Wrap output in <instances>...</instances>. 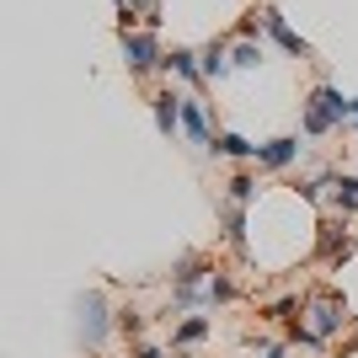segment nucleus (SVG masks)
Segmentation results:
<instances>
[{"label":"nucleus","instance_id":"1a4fd4ad","mask_svg":"<svg viewBox=\"0 0 358 358\" xmlns=\"http://www.w3.org/2000/svg\"><path fill=\"white\" fill-rule=\"evenodd\" d=\"M331 209L337 214H358V177L353 171H331Z\"/></svg>","mask_w":358,"mask_h":358},{"label":"nucleus","instance_id":"39448f33","mask_svg":"<svg viewBox=\"0 0 358 358\" xmlns=\"http://www.w3.org/2000/svg\"><path fill=\"white\" fill-rule=\"evenodd\" d=\"M299 139L294 134H278V139H268V145H257V166H262V171H289V166L299 161Z\"/></svg>","mask_w":358,"mask_h":358},{"label":"nucleus","instance_id":"aec40b11","mask_svg":"<svg viewBox=\"0 0 358 358\" xmlns=\"http://www.w3.org/2000/svg\"><path fill=\"white\" fill-rule=\"evenodd\" d=\"M134 358H166L161 348H134Z\"/></svg>","mask_w":358,"mask_h":358},{"label":"nucleus","instance_id":"6e6552de","mask_svg":"<svg viewBox=\"0 0 358 358\" xmlns=\"http://www.w3.org/2000/svg\"><path fill=\"white\" fill-rule=\"evenodd\" d=\"M182 134L193 139V145H214L209 113H203V102H193V96H182Z\"/></svg>","mask_w":358,"mask_h":358},{"label":"nucleus","instance_id":"ddd939ff","mask_svg":"<svg viewBox=\"0 0 358 358\" xmlns=\"http://www.w3.org/2000/svg\"><path fill=\"white\" fill-rule=\"evenodd\" d=\"M198 64H203V80H220L224 70H236V64H230V48H224V43H209L203 54H198Z\"/></svg>","mask_w":358,"mask_h":358},{"label":"nucleus","instance_id":"9d476101","mask_svg":"<svg viewBox=\"0 0 358 358\" xmlns=\"http://www.w3.org/2000/svg\"><path fill=\"white\" fill-rule=\"evenodd\" d=\"M299 129H305L310 139H321V134H331V129H337V118H331L315 96H305V107H299Z\"/></svg>","mask_w":358,"mask_h":358},{"label":"nucleus","instance_id":"423d86ee","mask_svg":"<svg viewBox=\"0 0 358 358\" xmlns=\"http://www.w3.org/2000/svg\"><path fill=\"white\" fill-rule=\"evenodd\" d=\"M150 107H155V129H161V134L171 139V134L182 129V96H177L171 86H166V91H155V96H150Z\"/></svg>","mask_w":358,"mask_h":358},{"label":"nucleus","instance_id":"f257e3e1","mask_svg":"<svg viewBox=\"0 0 358 358\" xmlns=\"http://www.w3.org/2000/svg\"><path fill=\"white\" fill-rule=\"evenodd\" d=\"M75 327H80V348L86 353H102L107 331L118 327V315H107V299L96 289H86V294H75Z\"/></svg>","mask_w":358,"mask_h":358},{"label":"nucleus","instance_id":"412c9836","mask_svg":"<svg viewBox=\"0 0 358 358\" xmlns=\"http://www.w3.org/2000/svg\"><path fill=\"white\" fill-rule=\"evenodd\" d=\"M262 358H289V348H262Z\"/></svg>","mask_w":358,"mask_h":358},{"label":"nucleus","instance_id":"f8f14e48","mask_svg":"<svg viewBox=\"0 0 358 358\" xmlns=\"http://www.w3.org/2000/svg\"><path fill=\"white\" fill-rule=\"evenodd\" d=\"M209 331H214L209 315H187V321H177L171 343H177V348H198V343H209Z\"/></svg>","mask_w":358,"mask_h":358},{"label":"nucleus","instance_id":"f03ea898","mask_svg":"<svg viewBox=\"0 0 358 358\" xmlns=\"http://www.w3.org/2000/svg\"><path fill=\"white\" fill-rule=\"evenodd\" d=\"M299 315L310 321V331L321 337V343H331V337H337V331L353 321V315H348V299L331 294V289H315V294L305 299V310H299Z\"/></svg>","mask_w":358,"mask_h":358},{"label":"nucleus","instance_id":"4be33fe9","mask_svg":"<svg viewBox=\"0 0 358 358\" xmlns=\"http://www.w3.org/2000/svg\"><path fill=\"white\" fill-rule=\"evenodd\" d=\"M353 123H358V96H353Z\"/></svg>","mask_w":358,"mask_h":358},{"label":"nucleus","instance_id":"0eeeda50","mask_svg":"<svg viewBox=\"0 0 358 358\" xmlns=\"http://www.w3.org/2000/svg\"><path fill=\"white\" fill-rule=\"evenodd\" d=\"M262 27H268L273 38H278V48H289V54H299V59H310V43H305V38H299V32L289 27L284 16L273 11V6H268V11H262Z\"/></svg>","mask_w":358,"mask_h":358},{"label":"nucleus","instance_id":"f3484780","mask_svg":"<svg viewBox=\"0 0 358 358\" xmlns=\"http://www.w3.org/2000/svg\"><path fill=\"white\" fill-rule=\"evenodd\" d=\"M230 299H236V284H230V278H224V273L214 268L209 289H203V305H230Z\"/></svg>","mask_w":358,"mask_h":358},{"label":"nucleus","instance_id":"7ed1b4c3","mask_svg":"<svg viewBox=\"0 0 358 358\" xmlns=\"http://www.w3.org/2000/svg\"><path fill=\"white\" fill-rule=\"evenodd\" d=\"M348 252H353L348 214H337V220H321V224H315V262H321V268H337Z\"/></svg>","mask_w":358,"mask_h":358},{"label":"nucleus","instance_id":"5701e85b","mask_svg":"<svg viewBox=\"0 0 358 358\" xmlns=\"http://www.w3.org/2000/svg\"><path fill=\"white\" fill-rule=\"evenodd\" d=\"M182 358H193V353H182Z\"/></svg>","mask_w":358,"mask_h":358},{"label":"nucleus","instance_id":"a211bd4d","mask_svg":"<svg viewBox=\"0 0 358 358\" xmlns=\"http://www.w3.org/2000/svg\"><path fill=\"white\" fill-rule=\"evenodd\" d=\"M252 198H257V182L246 177V171H236V177H230V203H241V209H246Z\"/></svg>","mask_w":358,"mask_h":358},{"label":"nucleus","instance_id":"6ab92c4d","mask_svg":"<svg viewBox=\"0 0 358 358\" xmlns=\"http://www.w3.org/2000/svg\"><path fill=\"white\" fill-rule=\"evenodd\" d=\"M118 331L123 337H139V331H145V315L139 310H118Z\"/></svg>","mask_w":358,"mask_h":358},{"label":"nucleus","instance_id":"20e7f679","mask_svg":"<svg viewBox=\"0 0 358 358\" xmlns=\"http://www.w3.org/2000/svg\"><path fill=\"white\" fill-rule=\"evenodd\" d=\"M118 48H123V64H129V75H145L150 64H161L166 54H161V43H155V32H123L118 38Z\"/></svg>","mask_w":358,"mask_h":358},{"label":"nucleus","instance_id":"4468645a","mask_svg":"<svg viewBox=\"0 0 358 358\" xmlns=\"http://www.w3.org/2000/svg\"><path fill=\"white\" fill-rule=\"evenodd\" d=\"M214 155H236V161H257V145L252 139H241V134H214Z\"/></svg>","mask_w":358,"mask_h":358},{"label":"nucleus","instance_id":"dca6fc26","mask_svg":"<svg viewBox=\"0 0 358 358\" xmlns=\"http://www.w3.org/2000/svg\"><path fill=\"white\" fill-rule=\"evenodd\" d=\"M224 241H230L236 252H246V209H241V203L224 209Z\"/></svg>","mask_w":358,"mask_h":358},{"label":"nucleus","instance_id":"2eb2a0df","mask_svg":"<svg viewBox=\"0 0 358 358\" xmlns=\"http://www.w3.org/2000/svg\"><path fill=\"white\" fill-rule=\"evenodd\" d=\"M230 64H236V70H257V64H262V43H257V38H236V43H230Z\"/></svg>","mask_w":358,"mask_h":358},{"label":"nucleus","instance_id":"9b49d317","mask_svg":"<svg viewBox=\"0 0 358 358\" xmlns=\"http://www.w3.org/2000/svg\"><path fill=\"white\" fill-rule=\"evenodd\" d=\"M166 70L177 75V80H187V86H198V80H203V64H198V54L193 48H171V54H166Z\"/></svg>","mask_w":358,"mask_h":358}]
</instances>
